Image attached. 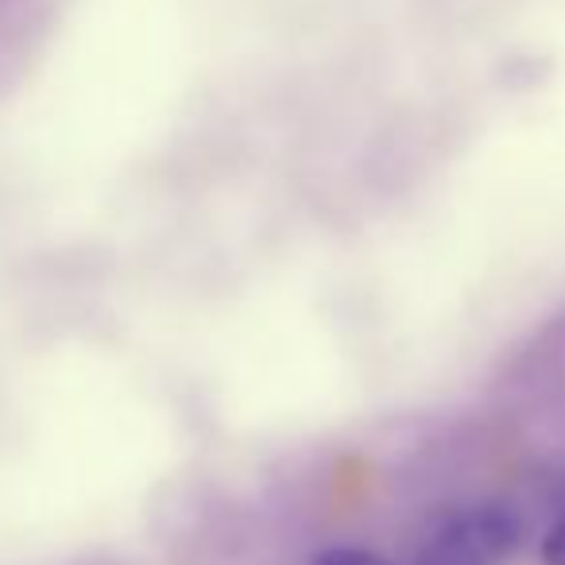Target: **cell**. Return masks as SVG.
I'll return each mask as SVG.
<instances>
[{
  "instance_id": "obj_1",
  "label": "cell",
  "mask_w": 565,
  "mask_h": 565,
  "mask_svg": "<svg viewBox=\"0 0 565 565\" xmlns=\"http://www.w3.org/2000/svg\"><path fill=\"white\" fill-rule=\"evenodd\" d=\"M523 542V519L508 503H469L441 515L411 554V565H503Z\"/></svg>"
},
{
  "instance_id": "obj_2",
  "label": "cell",
  "mask_w": 565,
  "mask_h": 565,
  "mask_svg": "<svg viewBox=\"0 0 565 565\" xmlns=\"http://www.w3.org/2000/svg\"><path fill=\"white\" fill-rule=\"evenodd\" d=\"M310 565H392L387 557H380L376 550H364V546H330L322 554H315Z\"/></svg>"
},
{
  "instance_id": "obj_3",
  "label": "cell",
  "mask_w": 565,
  "mask_h": 565,
  "mask_svg": "<svg viewBox=\"0 0 565 565\" xmlns=\"http://www.w3.org/2000/svg\"><path fill=\"white\" fill-rule=\"evenodd\" d=\"M539 562L542 565H565V511L546 526L539 539Z\"/></svg>"
}]
</instances>
